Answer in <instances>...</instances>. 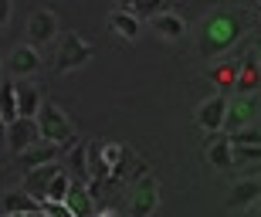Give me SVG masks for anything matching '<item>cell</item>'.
<instances>
[{
	"instance_id": "603a6c76",
	"label": "cell",
	"mask_w": 261,
	"mask_h": 217,
	"mask_svg": "<svg viewBox=\"0 0 261 217\" xmlns=\"http://www.w3.org/2000/svg\"><path fill=\"white\" fill-rule=\"evenodd\" d=\"M129 10H133L139 20H153L156 14H163V10H166V4H163V0H133Z\"/></svg>"
},
{
	"instance_id": "7402d4cb",
	"label": "cell",
	"mask_w": 261,
	"mask_h": 217,
	"mask_svg": "<svg viewBox=\"0 0 261 217\" xmlns=\"http://www.w3.org/2000/svg\"><path fill=\"white\" fill-rule=\"evenodd\" d=\"M238 65H241V61H224V65H214V71H211L214 85H217L224 95L238 89Z\"/></svg>"
},
{
	"instance_id": "7c38bea8",
	"label": "cell",
	"mask_w": 261,
	"mask_h": 217,
	"mask_svg": "<svg viewBox=\"0 0 261 217\" xmlns=\"http://www.w3.org/2000/svg\"><path fill=\"white\" fill-rule=\"evenodd\" d=\"M61 173V163H44V167H34L28 170V177H24V183L20 187L28 190V194H34L38 200H48V190H51V180Z\"/></svg>"
},
{
	"instance_id": "4316f807",
	"label": "cell",
	"mask_w": 261,
	"mask_h": 217,
	"mask_svg": "<svg viewBox=\"0 0 261 217\" xmlns=\"http://www.w3.org/2000/svg\"><path fill=\"white\" fill-rule=\"evenodd\" d=\"M44 217H78L65 200H44Z\"/></svg>"
},
{
	"instance_id": "d6986e66",
	"label": "cell",
	"mask_w": 261,
	"mask_h": 217,
	"mask_svg": "<svg viewBox=\"0 0 261 217\" xmlns=\"http://www.w3.org/2000/svg\"><path fill=\"white\" fill-rule=\"evenodd\" d=\"M68 173H71V177L78 180V183H88V180H92V159H88V146L85 143H75V146L68 149Z\"/></svg>"
},
{
	"instance_id": "1f68e13d",
	"label": "cell",
	"mask_w": 261,
	"mask_h": 217,
	"mask_svg": "<svg viewBox=\"0 0 261 217\" xmlns=\"http://www.w3.org/2000/svg\"><path fill=\"white\" fill-rule=\"evenodd\" d=\"M119 4H122V7H129V4H133V0H119Z\"/></svg>"
},
{
	"instance_id": "4dcf8cb0",
	"label": "cell",
	"mask_w": 261,
	"mask_h": 217,
	"mask_svg": "<svg viewBox=\"0 0 261 217\" xmlns=\"http://www.w3.org/2000/svg\"><path fill=\"white\" fill-rule=\"evenodd\" d=\"M98 217H119L116 210H98Z\"/></svg>"
},
{
	"instance_id": "9a60e30c",
	"label": "cell",
	"mask_w": 261,
	"mask_h": 217,
	"mask_svg": "<svg viewBox=\"0 0 261 217\" xmlns=\"http://www.w3.org/2000/svg\"><path fill=\"white\" fill-rule=\"evenodd\" d=\"M65 204L71 210H75L78 217H98V197L92 194V187L88 183H71V190H68V197H65Z\"/></svg>"
},
{
	"instance_id": "277c9868",
	"label": "cell",
	"mask_w": 261,
	"mask_h": 217,
	"mask_svg": "<svg viewBox=\"0 0 261 217\" xmlns=\"http://www.w3.org/2000/svg\"><path fill=\"white\" fill-rule=\"evenodd\" d=\"M160 210V180L153 173L129 183V214L133 217H153Z\"/></svg>"
},
{
	"instance_id": "484cf974",
	"label": "cell",
	"mask_w": 261,
	"mask_h": 217,
	"mask_svg": "<svg viewBox=\"0 0 261 217\" xmlns=\"http://www.w3.org/2000/svg\"><path fill=\"white\" fill-rule=\"evenodd\" d=\"M261 159V146H234V167L241 163H258Z\"/></svg>"
},
{
	"instance_id": "7a4b0ae2",
	"label": "cell",
	"mask_w": 261,
	"mask_h": 217,
	"mask_svg": "<svg viewBox=\"0 0 261 217\" xmlns=\"http://www.w3.org/2000/svg\"><path fill=\"white\" fill-rule=\"evenodd\" d=\"M38 126H41V139L58 143L65 153L78 143L75 139V122H71V116H68L58 102H44V108L38 112Z\"/></svg>"
},
{
	"instance_id": "cb8c5ba5",
	"label": "cell",
	"mask_w": 261,
	"mask_h": 217,
	"mask_svg": "<svg viewBox=\"0 0 261 217\" xmlns=\"http://www.w3.org/2000/svg\"><path fill=\"white\" fill-rule=\"evenodd\" d=\"M71 183H75V177L68 173L65 167H61V173L55 180H51V190H48V200H65L68 197V190H71Z\"/></svg>"
},
{
	"instance_id": "ba28073f",
	"label": "cell",
	"mask_w": 261,
	"mask_h": 217,
	"mask_svg": "<svg viewBox=\"0 0 261 217\" xmlns=\"http://www.w3.org/2000/svg\"><path fill=\"white\" fill-rule=\"evenodd\" d=\"M7 129V149L17 156V153H24L28 146H34L41 139V126H38V119H28V116H20L17 122H10Z\"/></svg>"
},
{
	"instance_id": "6da1fadb",
	"label": "cell",
	"mask_w": 261,
	"mask_h": 217,
	"mask_svg": "<svg viewBox=\"0 0 261 217\" xmlns=\"http://www.w3.org/2000/svg\"><path fill=\"white\" fill-rule=\"evenodd\" d=\"M244 24H248V14L238 10V7L211 10V14L200 20V28H197V51H200L203 58L227 55V51L244 38Z\"/></svg>"
},
{
	"instance_id": "2e32d148",
	"label": "cell",
	"mask_w": 261,
	"mask_h": 217,
	"mask_svg": "<svg viewBox=\"0 0 261 217\" xmlns=\"http://www.w3.org/2000/svg\"><path fill=\"white\" fill-rule=\"evenodd\" d=\"M109 31L119 34V38H126V41H136L139 31H143V20L136 17L129 7H119L116 14H109Z\"/></svg>"
},
{
	"instance_id": "5bb4252c",
	"label": "cell",
	"mask_w": 261,
	"mask_h": 217,
	"mask_svg": "<svg viewBox=\"0 0 261 217\" xmlns=\"http://www.w3.org/2000/svg\"><path fill=\"white\" fill-rule=\"evenodd\" d=\"M258 200H261V183L254 177H244V180H238V183L231 187V194H227V207L231 210H251Z\"/></svg>"
},
{
	"instance_id": "8fae6325",
	"label": "cell",
	"mask_w": 261,
	"mask_h": 217,
	"mask_svg": "<svg viewBox=\"0 0 261 217\" xmlns=\"http://www.w3.org/2000/svg\"><path fill=\"white\" fill-rule=\"evenodd\" d=\"M261 89V58L254 55V48L248 51L241 58V65H238V95H258Z\"/></svg>"
},
{
	"instance_id": "ffe728a7",
	"label": "cell",
	"mask_w": 261,
	"mask_h": 217,
	"mask_svg": "<svg viewBox=\"0 0 261 217\" xmlns=\"http://www.w3.org/2000/svg\"><path fill=\"white\" fill-rule=\"evenodd\" d=\"M0 119H4V126H10V122H17V119H20L17 82H4V89H0Z\"/></svg>"
},
{
	"instance_id": "f1b7e54d",
	"label": "cell",
	"mask_w": 261,
	"mask_h": 217,
	"mask_svg": "<svg viewBox=\"0 0 261 217\" xmlns=\"http://www.w3.org/2000/svg\"><path fill=\"white\" fill-rule=\"evenodd\" d=\"M254 55H258V58H261V31H258V34H254Z\"/></svg>"
},
{
	"instance_id": "4fadbf2b",
	"label": "cell",
	"mask_w": 261,
	"mask_h": 217,
	"mask_svg": "<svg viewBox=\"0 0 261 217\" xmlns=\"http://www.w3.org/2000/svg\"><path fill=\"white\" fill-rule=\"evenodd\" d=\"M61 153H65V149H61L58 143L38 139L34 146H28L24 153H17V163H20V167H28V170H34V167H44V163H58Z\"/></svg>"
},
{
	"instance_id": "3957f363",
	"label": "cell",
	"mask_w": 261,
	"mask_h": 217,
	"mask_svg": "<svg viewBox=\"0 0 261 217\" xmlns=\"http://www.w3.org/2000/svg\"><path fill=\"white\" fill-rule=\"evenodd\" d=\"M92 61V44H88L78 31H61L58 38V51H55V71L68 75V71H78Z\"/></svg>"
},
{
	"instance_id": "d4e9b609",
	"label": "cell",
	"mask_w": 261,
	"mask_h": 217,
	"mask_svg": "<svg viewBox=\"0 0 261 217\" xmlns=\"http://www.w3.org/2000/svg\"><path fill=\"white\" fill-rule=\"evenodd\" d=\"M231 143L234 146H261V129L244 126V129H238V132H231Z\"/></svg>"
},
{
	"instance_id": "f546056e",
	"label": "cell",
	"mask_w": 261,
	"mask_h": 217,
	"mask_svg": "<svg viewBox=\"0 0 261 217\" xmlns=\"http://www.w3.org/2000/svg\"><path fill=\"white\" fill-rule=\"evenodd\" d=\"M10 217H44V210H34V214H10Z\"/></svg>"
},
{
	"instance_id": "30bf717a",
	"label": "cell",
	"mask_w": 261,
	"mask_h": 217,
	"mask_svg": "<svg viewBox=\"0 0 261 217\" xmlns=\"http://www.w3.org/2000/svg\"><path fill=\"white\" fill-rule=\"evenodd\" d=\"M207 159H211L214 170H227L234 167V143H231V132H207Z\"/></svg>"
},
{
	"instance_id": "e0dca14e",
	"label": "cell",
	"mask_w": 261,
	"mask_h": 217,
	"mask_svg": "<svg viewBox=\"0 0 261 217\" xmlns=\"http://www.w3.org/2000/svg\"><path fill=\"white\" fill-rule=\"evenodd\" d=\"M34 210H44V200H38L24 187L10 190L7 197H4V217H10V214H34Z\"/></svg>"
},
{
	"instance_id": "52a82bcc",
	"label": "cell",
	"mask_w": 261,
	"mask_h": 217,
	"mask_svg": "<svg viewBox=\"0 0 261 217\" xmlns=\"http://www.w3.org/2000/svg\"><path fill=\"white\" fill-rule=\"evenodd\" d=\"M41 71V55L34 44H17L7 55V75L10 78H34Z\"/></svg>"
},
{
	"instance_id": "9c48e42d",
	"label": "cell",
	"mask_w": 261,
	"mask_h": 217,
	"mask_svg": "<svg viewBox=\"0 0 261 217\" xmlns=\"http://www.w3.org/2000/svg\"><path fill=\"white\" fill-rule=\"evenodd\" d=\"M254 112H258V95H231V102H227V129L238 132L244 126H254Z\"/></svg>"
},
{
	"instance_id": "ac0fdd59",
	"label": "cell",
	"mask_w": 261,
	"mask_h": 217,
	"mask_svg": "<svg viewBox=\"0 0 261 217\" xmlns=\"http://www.w3.org/2000/svg\"><path fill=\"white\" fill-rule=\"evenodd\" d=\"M149 24H153V31H156V34H160L163 41H180V38L187 34V20L180 17V14H173V10H163V14H156Z\"/></svg>"
},
{
	"instance_id": "8992f818",
	"label": "cell",
	"mask_w": 261,
	"mask_h": 217,
	"mask_svg": "<svg viewBox=\"0 0 261 217\" xmlns=\"http://www.w3.org/2000/svg\"><path fill=\"white\" fill-rule=\"evenodd\" d=\"M58 38H61V20H58V14H55L51 7H38L28 17V44L41 48V44L58 41Z\"/></svg>"
},
{
	"instance_id": "d6a6232c",
	"label": "cell",
	"mask_w": 261,
	"mask_h": 217,
	"mask_svg": "<svg viewBox=\"0 0 261 217\" xmlns=\"http://www.w3.org/2000/svg\"><path fill=\"white\" fill-rule=\"evenodd\" d=\"M254 207H258V217H261V200H258V204H254Z\"/></svg>"
},
{
	"instance_id": "5b68a950",
	"label": "cell",
	"mask_w": 261,
	"mask_h": 217,
	"mask_svg": "<svg viewBox=\"0 0 261 217\" xmlns=\"http://www.w3.org/2000/svg\"><path fill=\"white\" fill-rule=\"evenodd\" d=\"M227 102L231 99H227L224 92L203 99L200 105H197V112H194L197 129H203V132H224V129H227Z\"/></svg>"
},
{
	"instance_id": "83f0119b",
	"label": "cell",
	"mask_w": 261,
	"mask_h": 217,
	"mask_svg": "<svg viewBox=\"0 0 261 217\" xmlns=\"http://www.w3.org/2000/svg\"><path fill=\"white\" fill-rule=\"evenodd\" d=\"M10 20V0H0V24Z\"/></svg>"
},
{
	"instance_id": "44dd1931",
	"label": "cell",
	"mask_w": 261,
	"mask_h": 217,
	"mask_svg": "<svg viewBox=\"0 0 261 217\" xmlns=\"http://www.w3.org/2000/svg\"><path fill=\"white\" fill-rule=\"evenodd\" d=\"M17 102H20V116H28V119H38V112L44 108L41 92L31 82H17Z\"/></svg>"
}]
</instances>
